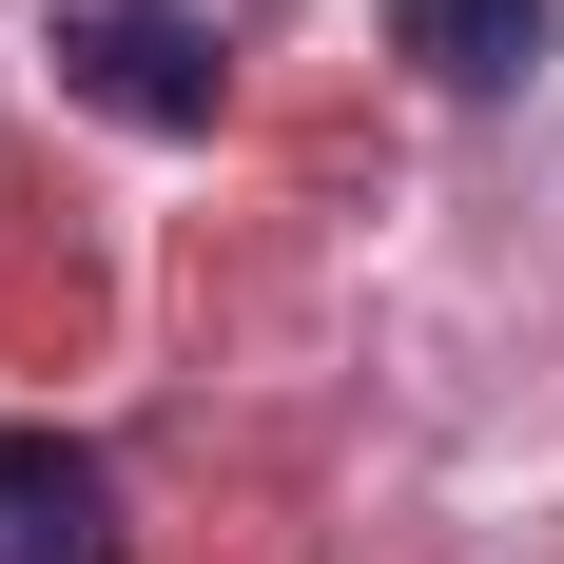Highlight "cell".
<instances>
[{"instance_id":"3","label":"cell","mask_w":564,"mask_h":564,"mask_svg":"<svg viewBox=\"0 0 564 564\" xmlns=\"http://www.w3.org/2000/svg\"><path fill=\"white\" fill-rule=\"evenodd\" d=\"M390 58L429 98H525L545 78V0H390Z\"/></svg>"},{"instance_id":"1","label":"cell","mask_w":564,"mask_h":564,"mask_svg":"<svg viewBox=\"0 0 564 564\" xmlns=\"http://www.w3.org/2000/svg\"><path fill=\"white\" fill-rule=\"evenodd\" d=\"M40 58H58V98L117 117V137H215V117H234V58H215L195 0H58Z\"/></svg>"},{"instance_id":"2","label":"cell","mask_w":564,"mask_h":564,"mask_svg":"<svg viewBox=\"0 0 564 564\" xmlns=\"http://www.w3.org/2000/svg\"><path fill=\"white\" fill-rule=\"evenodd\" d=\"M117 467L78 429H0V564H117Z\"/></svg>"}]
</instances>
